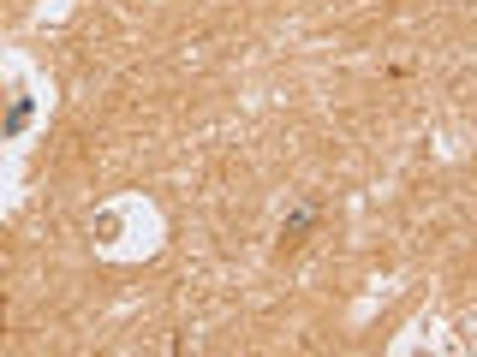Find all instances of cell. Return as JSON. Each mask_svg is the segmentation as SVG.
Masks as SVG:
<instances>
[{"label": "cell", "instance_id": "1", "mask_svg": "<svg viewBox=\"0 0 477 357\" xmlns=\"http://www.w3.org/2000/svg\"><path fill=\"white\" fill-rule=\"evenodd\" d=\"M316 220H322V209H316V202H298V209L286 214V227H281V244H286V250H293V244H304V238L316 232Z\"/></svg>", "mask_w": 477, "mask_h": 357}, {"label": "cell", "instance_id": "2", "mask_svg": "<svg viewBox=\"0 0 477 357\" xmlns=\"http://www.w3.org/2000/svg\"><path fill=\"white\" fill-rule=\"evenodd\" d=\"M24 119H30V101H19V108L6 113V131H24Z\"/></svg>", "mask_w": 477, "mask_h": 357}]
</instances>
